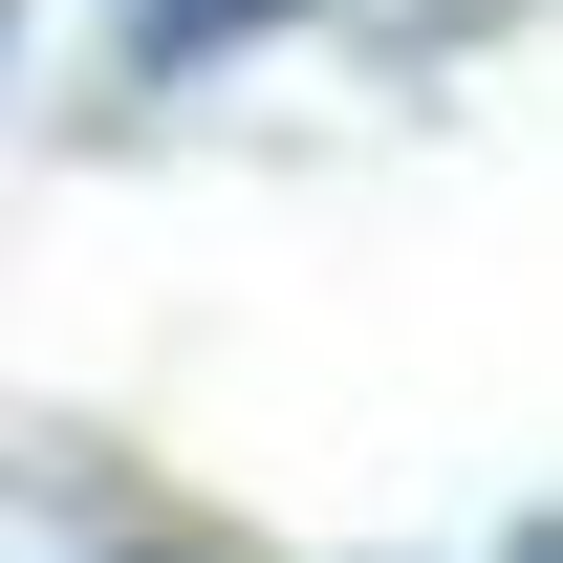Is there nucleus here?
<instances>
[{
	"label": "nucleus",
	"instance_id": "f257e3e1",
	"mask_svg": "<svg viewBox=\"0 0 563 563\" xmlns=\"http://www.w3.org/2000/svg\"><path fill=\"white\" fill-rule=\"evenodd\" d=\"M520 563H542V542H520Z\"/></svg>",
	"mask_w": 563,
	"mask_h": 563
}]
</instances>
